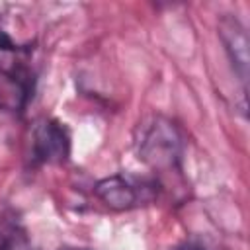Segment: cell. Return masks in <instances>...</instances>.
<instances>
[{
    "instance_id": "obj_1",
    "label": "cell",
    "mask_w": 250,
    "mask_h": 250,
    "mask_svg": "<svg viewBox=\"0 0 250 250\" xmlns=\"http://www.w3.org/2000/svg\"><path fill=\"white\" fill-rule=\"evenodd\" d=\"M139 158L156 172H178L182 162V135L178 127L162 115H154L139 125L135 141Z\"/></svg>"
},
{
    "instance_id": "obj_2",
    "label": "cell",
    "mask_w": 250,
    "mask_h": 250,
    "mask_svg": "<svg viewBox=\"0 0 250 250\" xmlns=\"http://www.w3.org/2000/svg\"><path fill=\"white\" fill-rule=\"evenodd\" d=\"M70 154V135L57 119H41L31 131V156L39 164H61Z\"/></svg>"
},
{
    "instance_id": "obj_3",
    "label": "cell",
    "mask_w": 250,
    "mask_h": 250,
    "mask_svg": "<svg viewBox=\"0 0 250 250\" xmlns=\"http://www.w3.org/2000/svg\"><path fill=\"white\" fill-rule=\"evenodd\" d=\"M219 37L225 45V53L238 76V80L242 82V86L246 88V80H248V33L246 27L240 23V20L232 14H225L219 20Z\"/></svg>"
},
{
    "instance_id": "obj_4",
    "label": "cell",
    "mask_w": 250,
    "mask_h": 250,
    "mask_svg": "<svg viewBox=\"0 0 250 250\" xmlns=\"http://www.w3.org/2000/svg\"><path fill=\"white\" fill-rule=\"evenodd\" d=\"M31 74L23 68H0V109L20 113L33 96Z\"/></svg>"
},
{
    "instance_id": "obj_5",
    "label": "cell",
    "mask_w": 250,
    "mask_h": 250,
    "mask_svg": "<svg viewBox=\"0 0 250 250\" xmlns=\"http://www.w3.org/2000/svg\"><path fill=\"white\" fill-rule=\"evenodd\" d=\"M94 193L105 207L113 211H127L141 203V189L119 174L96 182Z\"/></svg>"
},
{
    "instance_id": "obj_6",
    "label": "cell",
    "mask_w": 250,
    "mask_h": 250,
    "mask_svg": "<svg viewBox=\"0 0 250 250\" xmlns=\"http://www.w3.org/2000/svg\"><path fill=\"white\" fill-rule=\"evenodd\" d=\"M23 246L25 236L18 219L10 211L0 209V250H23Z\"/></svg>"
},
{
    "instance_id": "obj_7",
    "label": "cell",
    "mask_w": 250,
    "mask_h": 250,
    "mask_svg": "<svg viewBox=\"0 0 250 250\" xmlns=\"http://www.w3.org/2000/svg\"><path fill=\"white\" fill-rule=\"evenodd\" d=\"M16 49L18 45L12 41V37L4 29H0V51H16Z\"/></svg>"
},
{
    "instance_id": "obj_8",
    "label": "cell",
    "mask_w": 250,
    "mask_h": 250,
    "mask_svg": "<svg viewBox=\"0 0 250 250\" xmlns=\"http://www.w3.org/2000/svg\"><path fill=\"white\" fill-rule=\"evenodd\" d=\"M176 250H203V248L197 246V244H184V246H180V248H176Z\"/></svg>"
}]
</instances>
